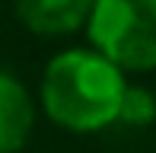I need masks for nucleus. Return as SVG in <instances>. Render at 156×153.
<instances>
[{"instance_id":"obj_1","label":"nucleus","mask_w":156,"mask_h":153,"mask_svg":"<svg viewBox=\"0 0 156 153\" xmlns=\"http://www.w3.org/2000/svg\"><path fill=\"white\" fill-rule=\"evenodd\" d=\"M124 86V70L108 58L93 48H70L48 61L38 96L54 124L73 134H96L115 124Z\"/></svg>"},{"instance_id":"obj_3","label":"nucleus","mask_w":156,"mask_h":153,"mask_svg":"<svg viewBox=\"0 0 156 153\" xmlns=\"http://www.w3.org/2000/svg\"><path fill=\"white\" fill-rule=\"evenodd\" d=\"M35 128L32 96L10 70H0V153H19Z\"/></svg>"},{"instance_id":"obj_4","label":"nucleus","mask_w":156,"mask_h":153,"mask_svg":"<svg viewBox=\"0 0 156 153\" xmlns=\"http://www.w3.org/2000/svg\"><path fill=\"white\" fill-rule=\"evenodd\" d=\"M93 0H16V16L35 35H70L83 29Z\"/></svg>"},{"instance_id":"obj_2","label":"nucleus","mask_w":156,"mask_h":153,"mask_svg":"<svg viewBox=\"0 0 156 153\" xmlns=\"http://www.w3.org/2000/svg\"><path fill=\"white\" fill-rule=\"evenodd\" d=\"M86 35L118 70H156V0H93Z\"/></svg>"},{"instance_id":"obj_5","label":"nucleus","mask_w":156,"mask_h":153,"mask_svg":"<svg viewBox=\"0 0 156 153\" xmlns=\"http://www.w3.org/2000/svg\"><path fill=\"white\" fill-rule=\"evenodd\" d=\"M115 121L127 124V128H150L156 121V96L147 86H131V83H127Z\"/></svg>"}]
</instances>
